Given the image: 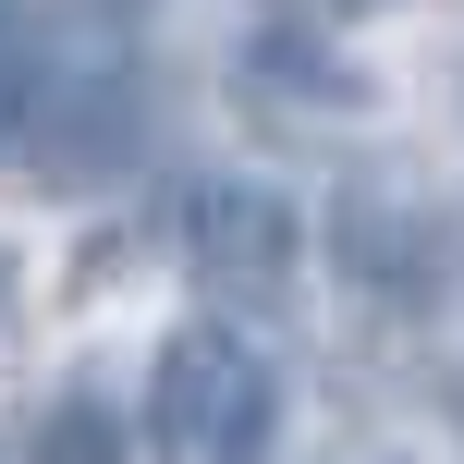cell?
I'll list each match as a JSON object with an SVG mask.
<instances>
[{
    "label": "cell",
    "instance_id": "cell-6",
    "mask_svg": "<svg viewBox=\"0 0 464 464\" xmlns=\"http://www.w3.org/2000/svg\"><path fill=\"white\" fill-rule=\"evenodd\" d=\"M330 13H392V0H330Z\"/></svg>",
    "mask_w": 464,
    "mask_h": 464
},
{
    "label": "cell",
    "instance_id": "cell-4",
    "mask_svg": "<svg viewBox=\"0 0 464 464\" xmlns=\"http://www.w3.org/2000/svg\"><path fill=\"white\" fill-rule=\"evenodd\" d=\"M37 464H111V416H98V403H62V416L37 428Z\"/></svg>",
    "mask_w": 464,
    "mask_h": 464
},
{
    "label": "cell",
    "instance_id": "cell-5",
    "mask_svg": "<svg viewBox=\"0 0 464 464\" xmlns=\"http://www.w3.org/2000/svg\"><path fill=\"white\" fill-rule=\"evenodd\" d=\"M0 330H13V256H0Z\"/></svg>",
    "mask_w": 464,
    "mask_h": 464
},
{
    "label": "cell",
    "instance_id": "cell-2",
    "mask_svg": "<svg viewBox=\"0 0 464 464\" xmlns=\"http://www.w3.org/2000/svg\"><path fill=\"white\" fill-rule=\"evenodd\" d=\"M184 245H196V269L220 281V294H281L294 281V220L269 208V196H245V184H208L184 208Z\"/></svg>",
    "mask_w": 464,
    "mask_h": 464
},
{
    "label": "cell",
    "instance_id": "cell-1",
    "mask_svg": "<svg viewBox=\"0 0 464 464\" xmlns=\"http://www.w3.org/2000/svg\"><path fill=\"white\" fill-rule=\"evenodd\" d=\"M281 379L232 318H184L147 367V452L160 464H269Z\"/></svg>",
    "mask_w": 464,
    "mask_h": 464
},
{
    "label": "cell",
    "instance_id": "cell-3",
    "mask_svg": "<svg viewBox=\"0 0 464 464\" xmlns=\"http://www.w3.org/2000/svg\"><path fill=\"white\" fill-rule=\"evenodd\" d=\"M37 111H49V62H37V37L13 24V0H0V147L37 135Z\"/></svg>",
    "mask_w": 464,
    "mask_h": 464
}]
</instances>
